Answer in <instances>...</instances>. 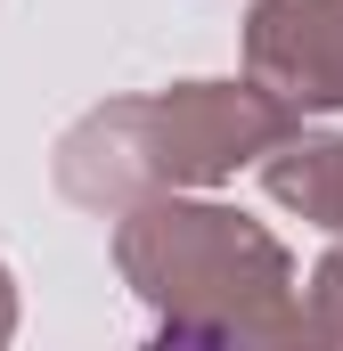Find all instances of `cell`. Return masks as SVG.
<instances>
[{
  "label": "cell",
  "instance_id": "obj_1",
  "mask_svg": "<svg viewBox=\"0 0 343 351\" xmlns=\"http://www.w3.org/2000/svg\"><path fill=\"white\" fill-rule=\"evenodd\" d=\"M115 269L156 311L164 343H294V335H311L303 302H294V254L237 204L164 188V196L115 213Z\"/></svg>",
  "mask_w": 343,
  "mask_h": 351
},
{
  "label": "cell",
  "instance_id": "obj_2",
  "mask_svg": "<svg viewBox=\"0 0 343 351\" xmlns=\"http://www.w3.org/2000/svg\"><path fill=\"white\" fill-rule=\"evenodd\" d=\"M294 131V106L246 82H172L139 98H106L58 139V188L82 213H131L164 188H213V180L261 164Z\"/></svg>",
  "mask_w": 343,
  "mask_h": 351
},
{
  "label": "cell",
  "instance_id": "obj_3",
  "mask_svg": "<svg viewBox=\"0 0 343 351\" xmlns=\"http://www.w3.org/2000/svg\"><path fill=\"white\" fill-rule=\"evenodd\" d=\"M246 74L294 114L343 106V0H254L246 16Z\"/></svg>",
  "mask_w": 343,
  "mask_h": 351
},
{
  "label": "cell",
  "instance_id": "obj_4",
  "mask_svg": "<svg viewBox=\"0 0 343 351\" xmlns=\"http://www.w3.org/2000/svg\"><path fill=\"white\" fill-rule=\"evenodd\" d=\"M254 172H261V188H270L286 213H303V221H319V229L343 237V139H311V131L294 139V131H286Z\"/></svg>",
  "mask_w": 343,
  "mask_h": 351
},
{
  "label": "cell",
  "instance_id": "obj_5",
  "mask_svg": "<svg viewBox=\"0 0 343 351\" xmlns=\"http://www.w3.org/2000/svg\"><path fill=\"white\" fill-rule=\"evenodd\" d=\"M303 327H311L319 343H343V245H327V254H319V269H311Z\"/></svg>",
  "mask_w": 343,
  "mask_h": 351
},
{
  "label": "cell",
  "instance_id": "obj_6",
  "mask_svg": "<svg viewBox=\"0 0 343 351\" xmlns=\"http://www.w3.org/2000/svg\"><path fill=\"white\" fill-rule=\"evenodd\" d=\"M16 335V278H8V262H0V343Z\"/></svg>",
  "mask_w": 343,
  "mask_h": 351
}]
</instances>
